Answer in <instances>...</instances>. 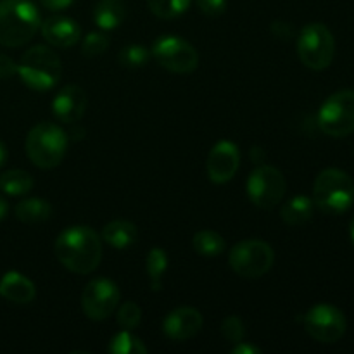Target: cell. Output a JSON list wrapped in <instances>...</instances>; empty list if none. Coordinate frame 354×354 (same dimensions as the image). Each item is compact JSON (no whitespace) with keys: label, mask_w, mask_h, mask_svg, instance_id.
Wrapping results in <instances>:
<instances>
[{"label":"cell","mask_w":354,"mask_h":354,"mask_svg":"<svg viewBox=\"0 0 354 354\" xmlns=\"http://www.w3.org/2000/svg\"><path fill=\"white\" fill-rule=\"evenodd\" d=\"M59 263L69 272L78 275H88L102 259V242L100 237L85 225L66 228L61 232L54 245Z\"/></svg>","instance_id":"1"},{"label":"cell","mask_w":354,"mask_h":354,"mask_svg":"<svg viewBox=\"0 0 354 354\" xmlns=\"http://www.w3.org/2000/svg\"><path fill=\"white\" fill-rule=\"evenodd\" d=\"M40 26L41 17L33 0H0V45L21 47Z\"/></svg>","instance_id":"2"},{"label":"cell","mask_w":354,"mask_h":354,"mask_svg":"<svg viewBox=\"0 0 354 354\" xmlns=\"http://www.w3.org/2000/svg\"><path fill=\"white\" fill-rule=\"evenodd\" d=\"M313 203L325 214H344L354 203L353 178L339 168L320 171L313 183Z\"/></svg>","instance_id":"3"},{"label":"cell","mask_w":354,"mask_h":354,"mask_svg":"<svg viewBox=\"0 0 354 354\" xmlns=\"http://www.w3.org/2000/svg\"><path fill=\"white\" fill-rule=\"evenodd\" d=\"M17 75L28 88L35 92H47L61 80V59L47 45H35L21 57Z\"/></svg>","instance_id":"4"},{"label":"cell","mask_w":354,"mask_h":354,"mask_svg":"<svg viewBox=\"0 0 354 354\" xmlns=\"http://www.w3.org/2000/svg\"><path fill=\"white\" fill-rule=\"evenodd\" d=\"M68 151V133L59 124L44 121L30 130L26 137V154L35 166L52 169L61 165Z\"/></svg>","instance_id":"5"},{"label":"cell","mask_w":354,"mask_h":354,"mask_svg":"<svg viewBox=\"0 0 354 354\" xmlns=\"http://www.w3.org/2000/svg\"><path fill=\"white\" fill-rule=\"evenodd\" d=\"M296 45L301 62L313 71H324L334 61L335 40L325 24H306L297 35Z\"/></svg>","instance_id":"6"},{"label":"cell","mask_w":354,"mask_h":354,"mask_svg":"<svg viewBox=\"0 0 354 354\" xmlns=\"http://www.w3.org/2000/svg\"><path fill=\"white\" fill-rule=\"evenodd\" d=\"M275 252L272 245L259 239L241 241L232 248L228 265L244 279H259L272 270Z\"/></svg>","instance_id":"7"},{"label":"cell","mask_w":354,"mask_h":354,"mask_svg":"<svg viewBox=\"0 0 354 354\" xmlns=\"http://www.w3.org/2000/svg\"><path fill=\"white\" fill-rule=\"evenodd\" d=\"M318 127L328 137H348L354 131V90L332 93L318 111Z\"/></svg>","instance_id":"8"},{"label":"cell","mask_w":354,"mask_h":354,"mask_svg":"<svg viewBox=\"0 0 354 354\" xmlns=\"http://www.w3.org/2000/svg\"><path fill=\"white\" fill-rule=\"evenodd\" d=\"M151 55L159 66L176 75H189L199 66V54L196 47L180 37L166 35L158 38L151 48Z\"/></svg>","instance_id":"9"},{"label":"cell","mask_w":354,"mask_h":354,"mask_svg":"<svg viewBox=\"0 0 354 354\" xmlns=\"http://www.w3.org/2000/svg\"><path fill=\"white\" fill-rule=\"evenodd\" d=\"M286 176L273 166H258L248 178V196L256 207L272 209L283 199Z\"/></svg>","instance_id":"10"},{"label":"cell","mask_w":354,"mask_h":354,"mask_svg":"<svg viewBox=\"0 0 354 354\" xmlns=\"http://www.w3.org/2000/svg\"><path fill=\"white\" fill-rule=\"evenodd\" d=\"M304 328L315 341L334 344L344 337L348 320L339 308L332 304H317L304 317Z\"/></svg>","instance_id":"11"},{"label":"cell","mask_w":354,"mask_h":354,"mask_svg":"<svg viewBox=\"0 0 354 354\" xmlns=\"http://www.w3.org/2000/svg\"><path fill=\"white\" fill-rule=\"evenodd\" d=\"M121 292L109 279H93L86 283L82 294L83 313L90 320L102 322L109 318L120 306Z\"/></svg>","instance_id":"12"},{"label":"cell","mask_w":354,"mask_h":354,"mask_svg":"<svg viewBox=\"0 0 354 354\" xmlns=\"http://www.w3.org/2000/svg\"><path fill=\"white\" fill-rule=\"evenodd\" d=\"M241 166V152L230 140H220L213 149L206 161L207 176L213 183L223 185L230 182Z\"/></svg>","instance_id":"13"},{"label":"cell","mask_w":354,"mask_h":354,"mask_svg":"<svg viewBox=\"0 0 354 354\" xmlns=\"http://www.w3.org/2000/svg\"><path fill=\"white\" fill-rule=\"evenodd\" d=\"M203 324L204 318L199 310L190 306H182L169 311L168 317L162 322V332L171 341L182 342L199 334Z\"/></svg>","instance_id":"14"},{"label":"cell","mask_w":354,"mask_h":354,"mask_svg":"<svg viewBox=\"0 0 354 354\" xmlns=\"http://www.w3.org/2000/svg\"><path fill=\"white\" fill-rule=\"evenodd\" d=\"M86 109V93L78 85H66L52 100V113L62 123H76Z\"/></svg>","instance_id":"15"},{"label":"cell","mask_w":354,"mask_h":354,"mask_svg":"<svg viewBox=\"0 0 354 354\" xmlns=\"http://www.w3.org/2000/svg\"><path fill=\"white\" fill-rule=\"evenodd\" d=\"M41 35L52 47L69 48L80 41L82 28L71 17L52 16L41 23Z\"/></svg>","instance_id":"16"},{"label":"cell","mask_w":354,"mask_h":354,"mask_svg":"<svg viewBox=\"0 0 354 354\" xmlns=\"http://www.w3.org/2000/svg\"><path fill=\"white\" fill-rule=\"evenodd\" d=\"M0 296L16 304H28L37 296L33 282L17 272H7L0 280Z\"/></svg>","instance_id":"17"},{"label":"cell","mask_w":354,"mask_h":354,"mask_svg":"<svg viewBox=\"0 0 354 354\" xmlns=\"http://www.w3.org/2000/svg\"><path fill=\"white\" fill-rule=\"evenodd\" d=\"M127 17V6L123 0H99L93 7V21L100 30H116Z\"/></svg>","instance_id":"18"},{"label":"cell","mask_w":354,"mask_h":354,"mask_svg":"<svg viewBox=\"0 0 354 354\" xmlns=\"http://www.w3.org/2000/svg\"><path fill=\"white\" fill-rule=\"evenodd\" d=\"M102 239L114 249H127L137 241V227L130 221L114 220L102 228Z\"/></svg>","instance_id":"19"},{"label":"cell","mask_w":354,"mask_h":354,"mask_svg":"<svg viewBox=\"0 0 354 354\" xmlns=\"http://www.w3.org/2000/svg\"><path fill=\"white\" fill-rule=\"evenodd\" d=\"M313 211V199H310L306 196H296L283 204L282 211H280V216H282L283 223L289 225V227H299V225H304L306 221L311 220Z\"/></svg>","instance_id":"20"},{"label":"cell","mask_w":354,"mask_h":354,"mask_svg":"<svg viewBox=\"0 0 354 354\" xmlns=\"http://www.w3.org/2000/svg\"><path fill=\"white\" fill-rule=\"evenodd\" d=\"M14 214L19 221L28 225H37L44 223L50 218L52 207L48 201L40 199V197H31V199H24L17 203Z\"/></svg>","instance_id":"21"},{"label":"cell","mask_w":354,"mask_h":354,"mask_svg":"<svg viewBox=\"0 0 354 354\" xmlns=\"http://www.w3.org/2000/svg\"><path fill=\"white\" fill-rule=\"evenodd\" d=\"M192 248L203 258H214V256H220L225 251L227 242L218 232L201 230L194 235Z\"/></svg>","instance_id":"22"},{"label":"cell","mask_w":354,"mask_h":354,"mask_svg":"<svg viewBox=\"0 0 354 354\" xmlns=\"http://www.w3.org/2000/svg\"><path fill=\"white\" fill-rule=\"evenodd\" d=\"M33 176L23 169H9L0 175V190L7 196H24L33 189Z\"/></svg>","instance_id":"23"},{"label":"cell","mask_w":354,"mask_h":354,"mask_svg":"<svg viewBox=\"0 0 354 354\" xmlns=\"http://www.w3.org/2000/svg\"><path fill=\"white\" fill-rule=\"evenodd\" d=\"M166 268H168V256L162 249L154 248L149 251L147 259H145V270L151 279V289L159 292L162 289V277H165Z\"/></svg>","instance_id":"24"},{"label":"cell","mask_w":354,"mask_h":354,"mask_svg":"<svg viewBox=\"0 0 354 354\" xmlns=\"http://www.w3.org/2000/svg\"><path fill=\"white\" fill-rule=\"evenodd\" d=\"M107 351L113 354H144L147 353V348L137 335L131 334V330H121L109 342Z\"/></svg>","instance_id":"25"},{"label":"cell","mask_w":354,"mask_h":354,"mask_svg":"<svg viewBox=\"0 0 354 354\" xmlns=\"http://www.w3.org/2000/svg\"><path fill=\"white\" fill-rule=\"evenodd\" d=\"M190 0H147V7L159 19H176L187 12Z\"/></svg>","instance_id":"26"},{"label":"cell","mask_w":354,"mask_h":354,"mask_svg":"<svg viewBox=\"0 0 354 354\" xmlns=\"http://www.w3.org/2000/svg\"><path fill=\"white\" fill-rule=\"evenodd\" d=\"M149 57H151V50H149L147 47L133 44V45H128V47H124L123 50L118 54V62H120L123 68L135 69V68H142V66L147 64Z\"/></svg>","instance_id":"27"},{"label":"cell","mask_w":354,"mask_h":354,"mask_svg":"<svg viewBox=\"0 0 354 354\" xmlns=\"http://www.w3.org/2000/svg\"><path fill=\"white\" fill-rule=\"evenodd\" d=\"M116 320L118 325H120L123 330H133V328H137L142 322L140 306L131 303V301H127V303H123L118 308Z\"/></svg>","instance_id":"28"},{"label":"cell","mask_w":354,"mask_h":354,"mask_svg":"<svg viewBox=\"0 0 354 354\" xmlns=\"http://www.w3.org/2000/svg\"><path fill=\"white\" fill-rule=\"evenodd\" d=\"M109 48V38L104 33H88L82 41V54L93 59L102 55Z\"/></svg>","instance_id":"29"},{"label":"cell","mask_w":354,"mask_h":354,"mask_svg":"<svg viewBox=\"0 0 354 354\" xmlns=\"http://www.w3.org/2000/svg\"><path fill=\"white\" fill-rule=\"evenodd\" d=\"M221 334H223V337L227 339L228 342L237 344V342H241L242 339H244V324H242L241 318L235 317V315L227 317L223 320V324H221Z\"/></svg>","instance_id":"30"},{"label":"cell","mask_w":354,"mask_h":354,"mask_svg":"<svg viewBox=\"0 0 354 354\" xmlns=\"http://www.w3.org/2000/svg\"><path fill=\"white\" fill-rule=\"evenodd\" d=\"M196 2L201 12L209 17L221 16L228 7V0H196Z\"/></svg>","instance_id":"31"},{"label":"cell","mask_w":354,"mask_h":354,"mask_svg":"<svg viewBox=\"0 0 354 354\" xmlns=\"http://www.w3.org/2000/svg\"><path fill=\"white\" fill-rule=\"evenodd\" d=\"M17 75V64L9 55L0 54V80H9Z\"/></svg>","instance_id":"32"},{"label":"cell","mask_w":354,"mask_h":354,"mask_svg":"<svg viewBox=\"0 0 354 354\" xmlns=\"http://www.w3.org/2000/svg\"><path fill=\"white\" fill-rule=\"evenodd\" d=\"M270 30H272V33L275 35L277 38H282V40H289L294 35L292 26H290L289 23H286V21H275V23H272Z\"/></svg>","instance_id":"33"},{"label":"cell","mask_w":354,"mask_h":354,"mask_svg":"<svg viewBox=\"0 0 354 354\" xmlns=\"http://www.w3.org/2000/svg\"><path fill=\"white\" fill-rule=\"evenodd\" d=\"M40 2L45 9L55 10V12H57V10H64L68 9L69 6H73L75 0H40Z\"/></svg>","instance_id":"34"},{"label":"cell","mask_w":354,"mask_h":354,"mask_svg":"<svg viewBox=\"0 0 354 354\" xmlns=\"http://www.w3.org/2000/svg\"><path fill=\"white\" fill-rule=\"evenodd\" d=\"M232 353L234 354H261V349L258 346L252 344H245V342H237L235 348H232Z\"/></svg>","instance_id":"35"},{"label":"cell","mask_w":354,"mask_h":354,"mask_svg":"<svg viewBox=\"0 0 354 354\" xmlns=\"http://www.w3.org/2000/svg\"><path fill=\"white\" fill-rule=\"evenodd\" d=\"M266 154L265 151H263V147H258V145H254V147L251 149V161L256 162V165H261L263 161H265Z\"/></svg>","instance_id":"36"},{"label":"cell","mask_w":354,"mask_h":354,"mask_svg":"<svg viewBox=\"0 0 354 354\" xmlns=\"http://www.w3.org/2000/svg\"><path fill=\"white\" fill-rule=\"evenodd\" d=\"M7 211H9V204H7V201L0 196V220H3V218L7 216Z\"/></svg>","instance_id":"37"},{"label":"cell","mask_w":354,"mask_h":354,"mask_svg":"<svg viewBox=\"0 0 354 354\" xmlns=\"http://www.w3.org/2000/svg\"><path fill=\"white\" fill-rule=\"evenodd\" d=\"M6 162H7V149H6V145L0 142V168H2Z\"/></svg>","instance_id":"38"},{"label":"cell","mask_w":354,"mask_h":354,"mask_svg":"<svg viewBox=\"0 0 354 354\" xmlns=\"http://www.w3.org/2000/svg\"><path fill=\"white\" fill-rule=\"evenodd\" d=\"M349 237H351V242L354 244V218L351 220V223H349Z\"/></svg>","instance_id":"39"}]
</instances>
